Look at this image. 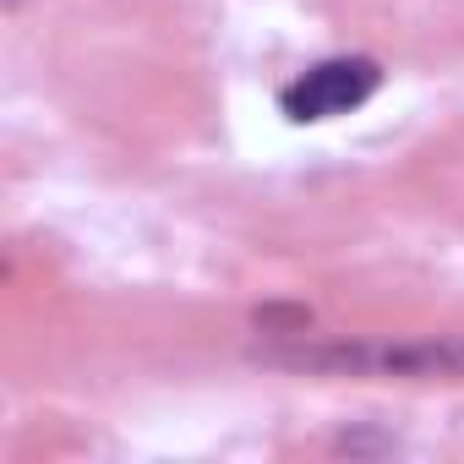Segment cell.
<instances>
[{
  "mask_svg": "<svg viewBox=\"0 0 464 464\" xmlns=\"http://www.w3.org/2000/svg\"><path fill=\"white\" fill-rule=\"evenodd\" d=\"M295 366L323 372H377V377H464V339H415V344H334L295 350Z\"/></svg>",
  "mask_w": 464,
  "mask_h": 464,
  "instance_id": "6da1fadb",
  "label": "cell"
},
{
  "mask_svg": "<svg viewBox=\"0 0 464 464\" xmlns=\"http://www.w3.org/2000/svg\"><path fill=\"white\" fill-rule=\"evenodd\" d=\"M382 82V66L366 61V55H339V61H317L312 72H301L279 104L290 121H334V115H350L355 104H366Z\"/></svg>",
  "mask_w": 464,
  "mask_h": 464,
  "instance_id": "7a4b0ae2",
  "label": "cell"
}]
</instances>
